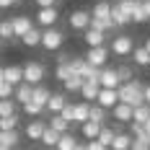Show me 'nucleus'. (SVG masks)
Wrapping results in <instances>:
<instances>
[{"label":"nucleus","mask_w":150,"mask_h":150,"mask_svg":"<svg viewBox=\"0 0 150 150\" xmlns=\"http://www.w3.org/2000/svg\"><path fill=\"white\" fill-rule=\"evenodd\" d=\"M83 80H86L83 75H78V73H70L67 78H65V80H62V86H65V91H70V93H75V91L80 93V86H83Z\"/></svg>","instance_id":"21"},{"label":"nucleus","mask_w":150,"mask_h":150,"mask_svg":"<svg viewBox=\"0 0 150 150\" xmlns=\"http://www.w3.org/2000/svg\"><path fill=\"white\" fill-rule=\"evenodd\" d=\"M21 42H23V47H29V49L42 47V29H29L23 36H21Z\"/></svg>","instance_id":"18"},{"label":"nucleus","mask_w":150,"mask_h":150,"mask_svg":"<svg viewBox=\"0 0 150 150\" xmlns=\"http://www.w3.org/2000/svg\"><path fill=\"white\" fill-rule=\"evenodd\" d=\"M5 80H8L11 86H18V83L23 80V67H21V65H8V67H5Z\"/></svg>","instance_id":"20"},{"label":"nucleus","mask_w":150,"mask_h":150,"mask_svg":"<svg viewBox=\"0 0 150 150\" xmlns=\"http://www.w3.org/2000/svg\"><path fill=\"white\" fill-rule=\"evenodd\" d=\"M16 127H18V114L0 117V132H5V129H16Z\"/></svg>","instance_id":"38"},{"label":"nucleus","mask_w":150,"mask_h":150,"mask_svg":"<svg viewBox=\"0 0 150 150\" xmlns=\"http://www.w3.org/2000/svg\"><path fill=\"white\" fill-rule=\"evenodd\" d=\"M31 93H34V86H31V83H26V80H21V83L16 86L13 98L18 101V104H26V101H31Z\"/></svg>","instance_id":"15"},{"label":"nucleus","mask_w":150,"mask_h":150,"mask_svg":"<svg viewBox=\"0 0 150 150\" xmlns=\"http://www.w3.org/2000/svg\"><path fill=\"white\" fill-rule=\"evenodd\" d=\"M96 104H101L104 109H114V106L119 104V88H101L98 91V98H96Z\"/></svg>","instance_id":"8"},{"label":"nucleus","mask_w":150,"mask_h":150,"mask_svg":"<svg viewBox=\"0 0 150 150\" xmlns=\"http://www.w3.org/2000/svg\"><path fill=\"white\" fill-rule=\"evenodd\" d=\"M54 3H57V0H36L39 8H49V5H54Z\"/></svg>","instance_id":"47"},{"label":"nucleus","mask_w":150,"mask_h":150,"mask_svg":"<svg viewBox=\"0 0 150 150\" xmlns=\"http://www.w3.org/2000/svg\"><path fill=\"white\" fill-rule=\"evenodd\" d=\"M16 3H23V0H16Z\"/></svg>","instance_id":"53"},{"label":"nucleus","mask_w":150,"mask_h":150,"mask_svg":"<svg viewBox=\"0 0 150 150\" xmlns=\"http://www.w3.org/2000/svg\"><path fill=\"white\" fill-rule=\"evenodd\" d=\"M49 127H52V129H57V132H70V122L67 119H62L60 114H54V117H49Z\"/></svg>","instance_id":"34"},{"label":"nucleus","mask_w":150,"mask_h":150,"mask_svg":"<svg viewBox=\"0 0 150 150\" xmlns=\"http://www.w3.org/2000/svg\"><path fill=\"white\" fill-rule=\"evenodd\" d=\"M0 135H3V132H0Z\"/></svg>","instance_id":"55"},{"label":"nucleus","mask_w":150,"mask_h":150,"mask_svg":"<svg viewBox=\"0 0 150 150\" xmlns=\"http://www.w3.org/2000/svg\"><path fill=\"white\" fill-rule=\"evenodd\" d=\"M86 70H88V60L80 57V54H73V57H70V73L86 75Z\"/></svg>","instance_id":"30"},{"label":"nucleus","mask_w":150,"mask_h":150,"mask_svg":"<svg viewBox=\"0 0 150 150\" xmlns=\"http://www.w3.org/2000/svg\"><path fill=\"white\" fill-rule=\"evenodd\" d=\"M16 98H0V117H8V114H16Z\"/></svg>","instance_id":"37"},{"label":"nucleus","mask_w":150,"mask_h":150,"mask_svg":"<svg viewBox=\"0 0 150 150\" xmlns=\"http://www.w3.org/2000/svg\"><path fill=\"white\" fill-rule=\"evenodd\" d=\"M57 21H60V13H57V8H54V5H49V8H39L36 23H39L42 29H52Z\"/></svg>","instance_id":"7"},{"label":"nucleus","mask_w":150,"mask_h":150,"mask_svg":"<svg viewBox=\"0 0 150 150\" xmlns=\"http://www.w3.org/2000/svg\"><path fill=\"white\" fill-rule=\"evenodd\" d=\"M91 16H93V18H111V3H106V0H98V3L93 5Z\"/></svg>","instance_id":"25"},{"label":"nucleus","mask_w":150,"mask_h":150,"mask_svg":"<svg viewBox=\"0 0 150 150\" xmlns=\"http://www.w3.org/2000/svg\"><path fill=\"white\" fill-rule=\"evenodd\" d=\"M65 42V36H62V31H57L54 26L52 29H42V47H44L47 52H57Z\"/></svg>","instance_id":"2"},{"label":"nucleus","mask_w":150,"mask_h":150,"mask_svg":"<svg viewBox=\"0 0 150 150\" xmlns=\"http://www.w3.org/2000/svg\"><path fill=\"white\" fill-rule=\"evenodd\" d=\"M150 119V104H140L132 109V122H148Z\"/></svg>","instance_id":"33"},{"label":"nucleus","mask_w":150,"mask_h":150,"mask_svg":"<svg viewBox=\"0 0 150 150\" xmlns=\"http://www.w3.org/2000/svg\"><path fill=\"white\" fill-rule=\"evenodd\" d=\"M117 73H119V80H122V83L132 80V67H129V65H122V67H117Z\"/></svg>","instance_id":"44"},{"label":"nucleus","mask_w":150,"mask_h":150,"mask_svg":"<svg viewBox=\"0 0 150 150\" xmlns=\"http://www.w3.org/2000/svg\"><path fill=\"white\" fill-rule=\"evenodd\" d=\"M11 21H13V34H16V39H21L29 29H34V21H31L29 16H16V18H11Z\"/></svg>","instance_id":"12"},{"label":"nucleus","mask_w":150,"mask_h":150,"mask_svg":"<svg viewBox=\"0 0 150 150\" xmlns=\"http://www.w3.org/2000/svg\"><path fill=\"white\" fill-rule=\"evenodd\" d=\"M111 21L117 23V29L127 26V23H132V18H129V16L122 11V5H119V3H114V5H111Z\"/></svg>","instance_id":"19"},{"label":"nucleus","mask_w":150,"mask_h":150,"mask_svg":"<svg viewBox=\"0 0 150 150\" xmlns=\"http://www.w3.org/2000/svg\"><path fill=\"white\" fill-rule=\"evenodd\" d=\"M106 111H109V109H104L101 104H91V119L104 124V122H106Z\"/></svg>","instance_id":"40"},{"label":"nucleus","mask_w":150,"mask_h":150,"mask_svg":"<svg viewBox=\"0 0 150 150\" xmlns=\"http://www.w3.org/2000/svg\"><path fill=\"white\" fill-rule=\"evenodd\" d=\"M129 150H150V135H148V132H142V135L132 137V145H129Z\"/></svg>","instance_id":"35"},{"label":"nucleus","mask_w":150,"mask_h":150,"mask_svg":"<svg viewBox=\"0 0 150 150\" xmlns=\"http://www.w3.org/2000/svg\"><path fill=\"white\" fill-rule=\"evenodd\" d=\"M13 5H16V0H0V11H8Z\"/></svg>","instance_id":"46"},{"label":"nucleus","mask_w":150,"mask_h":150,"mask_svg":"<svg viewBox=\"0 0 150 150\" xmlns=\"http://www.w3.org/2000/svg\"><path fill=\"white\" fill-rule=\"evenodd\" d=\"M5 80V67H0V83Z\"/></svg>","instance_id":"51"},{"label":"nucleus","mask_w":150,"mask_h":150,"mask_svg":"<svg viewBox=\"0 0 150 150\" xmlns=\"http://www.w3.org/2000/svg\"><path fill=\"white\" fill-rule=\"evenodd\" d=\"M129 145H132V135L129 132H117L114 142H111V150H129Z\"/></svg>","instance_id":"22"},{"label":"nucleus","mask_w":150,"mask_h":150,"mask_svg":"<svg viewBox=\"0 0 150 150\" xmlns=\"http://www.w3.org/2000/svg\"><path fill=\"white\" fill-rule=\"evenodd\" d=\"M132 23H145V21H150L148 13H145V5H142V0H135L132 3Z\"/></svg>","instance_id":"24"},{"label":"nucleus","mask_w":150,"mask_h":150,"mask_svg":"<svg viewBox=\"0 0 150 150\" xmlns=\"http://www.w3.org/2000/svg\"><path fill=\"white\" fill-rule=\"evenodd\" d=\"M104 39H106V34H104V31H98V29H91V26H88V29L83 31V42H86L88 47H101V44H104Z\"/></svg>","instance_id":"14"},{"label":"nucleus","mask_w":150,"mask_h":150,"mask_svg":"<svg viewBox=\"0 0 150 150\" xmlns=\"http://www.w3.org/2000/svg\"><path fill=\"white\" fill-rule=\"evenodd\" d=\"M148 60H150V52L145 47H135L132 49V62H135L137 67H148Z\"/></svg>","instance_id":"28"},{"label":"nucleus","mask_w":150,"mask_h":150,"mask_svg":"<svg viewBox=\"0 0 150 150\" xmlns=\"http://www.w3.org/2000/svg\"><path fill=\"white\" fill-rule=\"evenodd\" d=\"M13 93H16V86H11L8 80L0 83V98H13Z\"/></svg>","instance_id":"42"},{"label":"nucleus","mask_w":150,"mask_h":150,"mask_svg":"<svg viewBox=\"0 0 150 150\" xmlns=\"http://www.w3.org/2000/svg\"><path fill=\"white\" fill-rule=\"evenodd\" d=\"M65 104H67V101H65V96H62V93H52V96H49V101H47V109H49L52 114H60Z\"/></svg>","instance_id":"32"},{"label":"nucleus","mask_w":150,"mask_h":150,"mask_svg":"<svg viewBox=\"0 0 150 150\" xmlns=\"http://www.w3.org/2000/svg\"><path fill=\"white\" fill-rule=\"evenodd\" d=\"M101 127H104L101 122L88 119V122H83V124H80V132H83V137H86V140H96V137H98V132H101Z\"/></svg>","instance_id":"17"},{"label":"nucleus","mask_w":150,"mask_h":150,"mask_svg":"<svg viewBox=\"0 0 150 150\" xmlns=\"http://www.w3.org/2000/svg\"><path fill=\"white\" fill-rule=\"evenodd\" d=\"M91 119V101H80L75 104V114H73V122L75 124H83V122Z\"/></svg>","instance_id":"16"},{"label":"nucleus","mask_w":150,"mask_h":150,"mask_svg":"<svg viewBox=\"0 0 150 150\" xmlns=\"http://www.w3.org/2000/svg\"><path fill=\"white\" fill-rule=\"evenodd\" d=\"M119 101L129 104L132 109L140 106V104H145V83H140L137 78L122 83V86H119Z\"/></svg>","instance_id":"1"},{"label":"nucleus","mask_w":150,"mask_h":150,"mask_svg":"<svg viewBox=\"0 0 150 150\" xmlns=\"http://www.w3.org/2000/svg\"><path fill=\"white\" fill-rule=\"evenodd\" d=\"M49 96H52V93H49V88H44V86L39 83V86H34V93H31V101H36V104H42V106L47 109V101H49Z\"/></svg>","instance_id":"27"},{"label":"nucleus","mask_w":150,"mask_h":150,"mask_svg":"<svg viewBox=\"0 0 150 150\" xmlns=\"http://www.w3.org/2000/svg\"><path fill=\"white\" fill-rule=\"evenodd\" d=\"M44 129H47V122H39V119H34L26 124V137L29 140H34V142H39L42 140V135H44Z\"/></svg>","instance_id":"13"},{"label":"nucleus","mask_w":150,"mask_h":150,"mask_svg":"<svg viewBox=\"0 0 150 150\" xmlns=\"http://www.w3.org/2000/svg\"><path fill=\"white\" fill-rule=\"evenodd\" d=\"M114 135H117V129H111V127H106V124H104L96 140H101V142H104L106 148H111V142H114Z\"/></svg>","instance_id":"36"},{"label":"nucleus","mask_w":150,"mask_h":150,"mask_svg":"<svg viewBox=\"0 0 150 150\" xmlns=\"http://www.w3.org/2000/svg\"><path fill=\"white\" fill-rule=\"evenodd\" d=\"M91 29H98V31H114L117 29V23H114V21H111V18H93V16H91Z\"/></svg>","instance_id":"31"},{"label":"nucleus","mask_w":150,"mask_h":150,"mask_svg":"<svg viewBox=\"0 0 150 150\" xmlns=\"http://www.w3.org/2000/svg\"><path fill=\"white\" fill-rule=\"evenodd\" d=\"M47 150H49V148H47Z\"/></svg>","instance_id":"56"},{"label":"nucleus","mask_w":150,"mask_h":150,"mask_svg":"<svg viewBox=\"0 0 150 150\" xmlns=\"http://www.w3.org/2000/svg\"><path fill=\"white\" fill-rule=\"evenodd\" d=\"M73 114H75V104H70V101H67V104L62 106L60 117H62V119H67V122H70V124H73Z\"/></svg>","instance_id":"43"},{"label":"nucleus","mask_w":150,"mask_h":150,"mask_svg":"<svg viewBox=\"0 0 150 150\" xmlns=\"http://www.w3.org/2000/svg\"><path fill=\"white\" fill-rule=\"evenodd\" d=\"M44 75H47V70H44L42 62H26L23 65V80L31 83V86H39L44 80Z\"/></svg>","instance_id":"3"},{"label":"nucleus","mask_w":150,"mask_h":150,"mask_svg":"<svg viewBox=\"0 0 150 150\" xmlns=\"http://www.w3.org/2000/svg\"><path fill=\"white\" fill-rule=\"evenodd\" d=\"M148 67H150V60H148Z\"/></svg>","instance_id":"54"},{"label":"nucleus","mask_w":150,"mask_h":150,"mask_svg":"<svg viewBox=\"0 0 150 150\" xmlns=\"http://www.w3.org/2000/svg\"><path fill=\"white\" fill-rule=\"evenodd\" d=\"M67 75H70V60H67V62H57V67H54V78H57V80H65Z\"/></svg>","instance_id":"41"},{"label":"nucleus","mask_w":150,"mask_h":150,"mask_svg":"<svg viewBox=\"0 0 150 150\" xmlns=\"http://www.w3.org/2000/svg\"><path fill=\"white\" fill-rule=\"evenodd\" d=\"M132 36H127V34H119V36H114L111 39V52L117 54V57H129L132 54Z\"/></svg>","instance_id":"5"},{"label":"nucleus","mask_w":150,"mask_h":150,"mask_svg":"<svg viewBox=\"0 0 150 150\" xmlns=\"http://www.w3.org/2000/svg\"><path fill=\"white\" fill-rule=\"evenodd\" d=\"M86 145H88V150H109L104 142H101V140H88Z\"/></svg>","instance_id":"45"},{"label":"nucleus","mask_w":150,"mask_h":150,"mask_svg":"<svg viewBox=\"0 0 150 150\" xmlns=\"http://www.w3.org/2000/svg\"><path fill=\"white\" fill-rule=\"evenodd\" d=\"M86 60H88V65H93V67H106V60H109V47H106V44H101V47H88Z\"/></svg>","instance_id":"4"},{"label":"nucleus","mask_w":150,"mask_h":150,"mask_svg":"<svg viewBox=\"0 0 150 150\" xmlns=\"http://www.w3.org/2000/svg\"><path fill=\"white\" fill-rule=\"evenodd\" d=\"M101 88H119L122 80H119V73L114 67H101V78H98Z\"/></svg>","instance_id":"10"},{"label":"nucleus","mask_w":150,"mask_h":150,"mask_svg":"<svg viewBox=\"0 0 150 150\" xmlns=\"http://www.w3.org/2000/svg\"><path fill=\"white\" fill-rule=\"evenodd\" d=\"M21 106H23V114H26V117H39V114L44 111V106L36 104V101H26V104H21Z\"/></svg>","instance_id":"39"},{"label":"nucleus","mask_w":150,"mask_h":150,"mask_svg":"<svg viewBox=\"0 0 150 150\" xmlns=\"http://www.w3.org/2000/svg\"><path fill=\"white\" fill-rule=\"evenodd\" d=\"M75 148H78V137L73 132H62L60 142H57V150H75Z\"/></svg>","instance_id":"26"},{"label":"nucleus","mask_w":150,"mask_h":150,"mask_svg":"<svg viewBox=\"0 0 150 150\" xmlns=\"http://www.w3.org/2000/svg\"><path fill=\"white\" fill-rule=\"evenodd\" d=\"M145 104H150V83L145 86Z\"/></svg>","instance_id":"48"},{"label":"nucleus","mask_w":150,"mask_h":150,"mask_svg":"<svg viewBox=\"0 0 150 150\" xmlns=\"http://www.w3.org/2000/svg\"><path fill=\"white\" fill-rule=\"evenodd\" d=\"M145 49H148V52H150V36H148V39H145Z\"/></svg>","instance_id":"52"},{"label":"nucleus","mask_w":150,"mask_h":150,"mask_svg":"<svg viewBox=\"0 0 150 150\" xmlns=\"http://www.w3.org/2000/svg\"><path fill=\"white\" fill-rule=\"evenodd\" d=\"M44 148H57V142H60V132L57 129H52L49 124H47V129H44V135H42V140H39Z\"/></svg>","instance_id":"23"},{"label":"nucleus","mask_w":150,"mask_h":150,"mask_svg":"<svg viewBox=\"0 0 150 150\" xmlns=\"http://www.w3.org/2000/svg\"><path fill=\"white\" fill-rule=\"evenodd\" d=\"M16 34H13V21L11 18H3L0 21V42H13Z\"/></svg>","instance_id":"29"},{"label":"nucleus","mask_w":150,"mask_h":150,"mask_svg":"<svg viewBox=\"0 0 150 150\" xmlns=\"http://www.w3.org/2000/svg\"><path fill=\"white\" fill-rule=\"evenodd\" d=\"M70 29H75V31H86L91 26V11H83V8H78V11H73L70 13Z\"/></svg>","instance_id":"6"},{"label":"nucleus","mask_w":150,"mask_h":150,"mask_svg":"<svg viewBox=\"0 0 150 150\" xmlns=\"http://www.w3.org/2000/svg\"><path fill=\"white\" fill-rule=\"evenodd\" d=\"M142 5H145V13H148V18H150V0H142Z\"/></svg>","instance_id":"49"},{"label":"nucleus","mask_w":150,"mask_h":150,"mask_svg":"<svg viewBox=\"0 0 150 150\" xmlns=\"http://www.w3.org/2000/svg\"><path fill=\"white\" fill-rule=\"evenodd\" d=\"M75 150H88V145H86V142H78V148Z\"/></svg>","instance_id":"50"},{"label":"nucleus","mask_w":150,"mask_h":150,"mask_svg":"<svg viewBox=\"0 0 150 150\" xmlns=\"http://www.w3.org/2000/svg\"><path fill=\"white\" fill-rule=\"evenodd\" d=\"M98 91H101L98 78H86L83 86H80V96H83V101H96L98 98Z\"/></svg>","instance_id":"9"},{"label":"nucleus","mask_w":150,"mask_h":150,"mask_svg":"<svg viewBox=\"0 0 150 150\" xmlns=\"http://www.w3.org/2000/svg\"><path fill=\"white\" fill-rule=\"evenodd\" d=\"M111 117H114L117 122H122V124H129V122H132V106L124 104V101H119V104L111 109Z\"/></svg>","instance_id":"11"}]
</instances>
